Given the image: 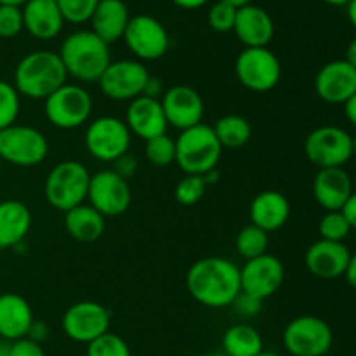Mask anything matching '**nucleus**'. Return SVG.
Returning a JSON list of instances; mask_svg holds the SVG:
<instances>
[{"label": "nucleus", "mask_w": 356, "mask_h": 356, "mask_svg": "<svg viewBox=\"0 0 356 356\" xmlns=\"http://www.w3.org/2000/svg\"><path fill=\"white\" fill-rule=\"evenodd\" d=\"M344 59H346V61L350 63V65L353 66V68H356V37L350 42V45H348L346 58H344Z\"/></svg>", "instance_id": "nucleus-49"}, {"label": "nucleus", "mask_w": 356, "mask_h": 356, "mask_svg": "<svg viewBox=\"0 0 356 356\" xmlns=\"http://www.w3.org/2000/svg\"><path fill=\"white\" fill-rule=\"evenodd\" d=\"M21 111V96L14 83L0 80V131L16 124Z\"/></svg>", "instance_id": "nucleus-33"}, {"label": "nucleus", "mask_w": 356, "mask_h": 356, "mask_svg": "<svg viewBox=\"0 0 356 356\" xmlns=\"http://www.w3.org/2000/svg\"><path fill=\"white\" fill-rule=\"evenodd\" d=\"M111 315L106 306L96 301H80L70 306L61 320L66 337L80 344H89L110 332Z\"/></svg>", "instance_id": "nucleus-15"}, {"label": "nucleus", "mask_w": 356, "mask_h": 356, "mask_svg": "<svg viewBox=\"0 0 356 356\" xmlns=\"http://www.w3.org/2000/svg\"><path fill=\"white\" fill-rule=\"evenodd\" d=\"M221 2H226V3H229V6H233L238 9V7L247 6V3H252V0H221Z\"/></svg>", "instance_id": "nucleus-53"}, {"label": "nucleus", "mask_w": 356, "mask_h": 356, "mask_svg": "<svg viewBox=\"0 0 356 356\" xmlns=\"http://www.w3.org/2000/svg\"><path fill=\"white\" fill-rule=\"evenodd\" d=\"M174 6H177L179 9H186V10H195L204 7L209 0H170Z\"/></svg>", "instance_id": "nucleus-46"}, {"label": "nucleus", "mask_w": 356, "mask_h": 356, "mask_svg": "<svg viewBox=\"0 0 356 356\" xmlns=\"http://www.w3.org/2000/svg\"><path fill=\"white\" fill-rule=\"evenodd\" d=\"M92 110V96L80 83L66 82L44 101L45 118L61 131H73L89 124Z\"/></svg>", "instance_id": "nucleus-6"}, {"label": "nucleus", "mask_w": 356, "mask_h": 356, "mask_svg": "<svg viewBox=\"0 0 356 356\" xmlns=\"http://www.w3.org/2000/svg\"><path fill=\"white\" fill-rule=\"evenodd\" d=\"M316 96L329 104H344L356 94V68L346 59H336L318 70L315 76Z\"/></svg>", "instance_id": "nucleus-18"}, {"label": "nucleus", "mask_w": 356, "mask_h": 356, "mask_svg": "<svg viewBox=\"0 0 356 356\" xmlns=\"http://www.w3.org/2000/svg\"><path fill=\"white\" fill-rule=\"evenodd\" d=\"M212 356H228L226 353H216V355H212Z\"/></svg>", "instance_id": "nucleus-58"}, {"label": "nucleus", "mask_w": 356, "mask_h": 356, "mask_svg": "<svg viewBox=\"0 0 356 356\" xmlns=\"http://www.w3.org/2000/svg\"><path fill=\"white\" fill-rule=\"evenodd\" d=\"M125 124L131 134L143 141L167 134V129H169L160 99H153L148 96H139L129 103L127 111H125Z\"/></svg>", "instance_id": "nucleus-20"}, {"label": "nucleus", "mask_w": 356, "mask_h": 356, "mask_svg": "<svg viewBox=\"0 0 356 356\" xmlns=\"http://www.w3.org/2000/svg\"><path fill=\"white\" fill-rule=\"evenodd\" d=\"M353 193L351 177L343 167L318 169L313 181V197L325 212L341 211Z\"/></svg>", "instance_id": "nucleus-22"}, {"label": "nucleus", "mask_w": 356, "mask_h": 356, "mask_svg": "<svg viewBox=\"0 0 356 356\" xmlns=\"http://www.w3.org/2000/svg\"><path fill=\"white\" fill-rule=\"evenodd\" d=\"M353 136L337 125L313 129L305 139L306 159L318 169L343 167L353 159Z\"/></svg>", "instance_id": "nucleus-11"}, {"label": "nucleus", "mask_w": 356, "mask_h": 356, "mask_svg": "<svg viewBox=\"0 0 356 356\" xmlns=\"http://www.w3.org/2000/svg\"><path fill=\"white\" fill-rule=\"evenodd\" d=\"M90 172L76 160H63L49 170L44 183L45 200L56 211L68 212L86 204Z\"/></svg>", "instance_id": "nucleus-5"}, {"label": "nucleus", "mask_w": 356, "mask_h": 356, "mask_svg": "<svg viewBox=\"0 0 356 356\" xmlns=\"http://www.w3.org/2000/svg\"><path fill=\"white\" fill-rule=\"evenodd\" d=\"M198 356H202V355H198Z\"/></svg>", "instance_id": "nucleus-59"}, {"label": "nucleus", "mask_w": 356, "mask_h": 356, "mask_svg": "<svg viewBox=\"0 0 356 356\" xmlns=\"http://www.w3.org/2000/svg\"><path fill=\"white\" fill-rule=\"evenodd\" d=\"M346 9H348V19H350V23L356 28V0H351V2L346 6Z\"/></svg>", "instance_id": "nucleus-51"}, {"label": "nucleus", "mask_w": 356, "mask_h": 356, "mask_svg": "<svg viewBox=\"0 0 356 356\" xmlns=\"http://www.w3.org/2000/svg\"><path fill=\"white\" fill-rule=\"evenodd\" d=\"M49 155V141L37 127L14 124L0 131V160L14 167L40 165Z\"/></svg>", "instance_id": "nucleus-8"}, {"label": "nucleus", "mask_w": 356, "mask_h": 356, "mask_svg": "<svg viewBox=\"0 0 356 356\" xmlns=\"http://www.w3.org/2000/svg\"><path fill=\"white\" fill-rule=\"evenodd\" d=\"M222 156V146L219 145L211 125L204 122L195 127L181 131L176 139V163L184 174L204 176L209 170L218 169Z\"/></svg>", "instance_id": "nucleus-4"}, {"label": "nucleus", "mask_w": 356, "mask_h": 356, "mask_svg": "<svg viewBox=\"0 0 356 356\" xmlns=\"http://www.w3.org/2000/svg\"><path fill=\"white\" fill-rule=\"evenodd\" d=\"M204 181H205V184H207V186H211V184H216L219 181V177H221V172H219V169H212V170H209L207 174H204Z\"/></svg>", "instance_id": "nucleus-50"}, {"label": "nucleus", "mask_w": 356, "mask_h": 356, "mask_svg": "<svg viewBox=\"0 0 356 356\" xmlns=\"http://www.w3.org/2000/svg\"><path fill=\"white\" fill-rule=\"evenodd\" d=\"M235 75L250 92H270L280 83V59L268 47H245L235 61Z\"/></svg>", "instance_id": "nucleus-10"}, {"label": "nucleus", "mask_w": 356, "mask_h": 356, "mask_svg": "<svg viewBox=\"0 0 356 356\" xmlns=\"http://www.w3.org/2000/svg\"><path fill=\"white\" fill-rule=\"evenodd\" d=\"M149 72L145 63L138 59H118L111 61L97 80V86L103 96L111 101H129L143 96Z\"/></svg>", "instance_id": "nucleus-12"}, {"label": "nucleus", "mask_w": 356, "mask_h": 356, "mask_svg": "<svg viewBox=\"0 0 356 356\" xmlns=\"http://www.w3.org/2000/svg\"><path fill=\"white\" fill-rule=\"evenodd\" d=\"M59 58L68 76L82 83H97L111 63V51L92 30H79L63 40Z\"/></svg>", "instance_id": "nucleus-2"}, {"label": "nucleus", "mask_w": 356, "mask_h": 356, "mask_svg": "<svg viewBox=\"0 0 356 356\" xmlns=\"http://www.w3.org/2000/svg\"><path fill=\"white\" fill-rule=\"evenodd\" d=\"M23 30V9L17 6H0V38H14Z\"/></svg>", "instance_id": "nucleus-39"}, {"label": "nucleus", "mask_w": 356, "mask_h": 356, "mask_svg": "<svg viewBox=\"0 0 356 356\" xmlns=\"http://www.w3.org/2000/svg\"><path fill=\"white\" fill-rule=\"evenodd\" d=\"M124 42L138 61H156L163 58L170 47L167 28L149 14L131 16L124 33Z\"/></svg>", "instance_id": "nucleus-13"}, {"label": "nucleus", "mask_w": 356, "mask_h": 356, "mask_svg": "<svg viewBox=\"0 0 356 356\" xmlns=\"http://www.w3.org/2000/svg\"><path fill=\"white\" fill-rule=\"evenodd\" d=\"M21 9L24 30L37 40H52L65 26V19L56 0H28Z\"/></svg>", "instance_id": "nucleus-24"}, {"label": "nucleus", "mask_w": 356, "mask_h": 356, "mask_svg": "<svg viewBox=\"0 0 356 356\" xmlns=\"http://www.w3.org/2000/svg\"><path fill=\"white\" fill-rule=\"evenodd\" d=\"M30 228L31 212L24 202H0V250L21 245Z\"/></svg>", "instance_id": "nucleus-27"}, {"label": "nucleus", "mask_w": 356, "mask_h": 356, "mask_svg": "<svg viewBox=\"0 0 356 356\" xmlns=\"http://www.w3.org/2000/svg\"><path fill=\"white\" fill-rule=\"evenodd\" d=\"M282 343L291 356H325L334 344V332L320 316L301 315L287 323Z\"/></svg>", "instance_id": "nucleus-9"}, {"label": "nucleus", "mask_w": 356, "mask_h": 356, "mask_svg": "<svg viewBox=\"0 0 356 356\" xmlns=\"http://www.w3.org/2000/svg\"><path fill=\"white\" fill-rule=\"evenodd\" d=\"M0 356H10V343L0 339Z\"/></svg>", "instance_id": "nucleus-52"}, {"label": "nucleus", "mask_w": 356, "mask_h": 356, "mask_svg": "<svg viewBox=\"0 0 356 356\" xmlns=\"http://www.w3.org/2000/svg\"><path fill=\"white\" fill-rule=\"evenodd\" d=\"M341 212L344 214V218H346V221L350 222L351 226V232H356V191L351 193V197L348 198V202L344 204V207L341 209Z\"/></svg>", "instance_id": "nucleus-45"}, {"label": "nucleus", "mask_w": 356, "mask_h": 356, "mask_svg": "<svg viewBox=\"0 0 356 356\" xmlns=\"http://www.w3.org/2000/svg\"><path fill=\"white\" fill-rule=\"evenodd\" d=\"M344 277H346L348 284H350L351 287H353L356 291V252L351 254L350 263H348V268H346V273H344Z\"/></svg>", "instance_id": "nucleus-47"}, {"label": "nucleus", "mask_w": 356, "mask_h": 356, "mask_svg": "<svg viewBox=\"0 0 356 356\" xmlns=\"http://www.w3.org/2000/svg\"><path fill=\"white\" fill-rule=\"evenodd\" d=\"M212 131H214L222 149L243 148L250 141V138H252V125H250V122L245 117H242V115L235 113L218 118L216 124L212 125Z\"/></svg>", "instance_id": "nucleus-30"}, {"label": "nucleus", "mask_w": 356, "mask_h": 356, "mask_svg": "<svg viewBox=\"0 0 356 356\" xmlns=\"http://www.w3.org/2000/svg\"><path fill=\"white\" fill-rule=\"evenodd\" d=\"M284 263L271 254H264L256 259L245 261V264L240 268L242 292H247V294L254 296L261 301L277 294L284 284Z\"/></svg>", "instance_id": "nucleus-16"}, {"label": "nucleus", "mask_w": 356, "mask_h": 356, "mask_svg": "<svg viewBox=\"0 0 356 356\" xmlns=\"http://www.w3.org/2000/svg\"><path fill=\"white\" fill-rule=\"evenodd\" d=\"M233 31L243 47H268L275 37V21L266 9L247 3L236 9Z\"/></svg>", "instance_id": "nucleus-21"}, {"label": "nucleus", "mask_w": 356, "mask_h": 356, "mask_svg": "<svg viewBox=\"0 0 356 356\" xmlns=\"http://www.w3.org/2000/svg\"><path fill=\"white\" fill-rule=\"evenodd\" d=\"M207 19L214 31H218V33H229V31H233V26H235L236 7L218 0V2L209 9Z\"/></svg>", "instance_id": "nucleus-38"}, {"label": "nucleus", "mask_w": 356, "mask_h": 356, "mask_svg": "<svg viewBox=\"0 0 356 356\" xmlns=\"http://www.w3.org/2000/svg\"><path fill=\"white\" fill-rule=\"evenodd\" d=\"M205 190H207V184H205L204 177L186 174L174 188V197L181 205L191 207L204 198Z\"/></svg>", "instance_id": "nucleus-36"}, {"label": "nucleus", "mask_w": 356, "mask_h": 356, "mask_svg": "<svg viewBox=\"0 0 356 356\" xmlns=\"http://www.w3.org/2000/svg\"><path fill=\"white\" fill-rule=\"evenodd\" d=\"M145 156L153 167H169L176 163V139L162 134L145 141Z\"/></svg>", "instance_id": "nucleus-32"}, {"label": "nucleus", "mask_w": 356, "mask_h": 356, "mask_svg": "<svg viewBox=\"0 0 356 356\" xmlns=\"http://www.w3.org/2000/svg\"><path fill=\"white\" fill-rule=\"evenodd\" d=\"M186 289L191 298L205 308H228L242 292L240 268L226 257L198 259L188 270Z\"/></svg>", "instance_id": "nucleus-1"}, {"label": "nucleus", "mask_w": 356, "mask_h": 356, "mask_svg": "<svg viewBox=\"0 0 356 356\" xmlns=\"http://www.w3.org/2000/svg\"><path fill=\"white\" fill-rule=\"evenodd\" d=\"M344 115L350 120V124H353L356 127V94L348 103H344Z\"/></svg>", "instance_id": "nucleus-48"}, {"label": "nucleus", "mask_w": 356, "mask_h": 356, "mask_svg": "<svg viewBox=\"0 0 356 356\" xmlns=\"http://www.w3.org/2000/svg\"><path fill=\"white\" fill-rule=\"evenodd\" d=\"M249 218L250 225L264 229L266 233L278 232L291 218V202L277 190L261 191L250 202Z\"/></svg>", "instance_id": "nucleus-23"}, {"label": "nucleus", "mask_w": 356, "mask_h": 356, "mask_svg": "<svg viewBox=\"0 0 356 356\" xmlns=\"http://www.w3.org/2000/svg\"><path fill=\"white\" fill-rule=\"evenodd\" d=\"M68 82V73L58 52L33 51L19 59L14 70V87L21 97L45 101Z\"/></svg>", "instance_id": "nucleus-3"}, {"label": "nucleus", "mask_w": 356, "mask_h": 356, "mask_svg": "<svg viewBox=\"0 0 356 356\" xmlns=\"http://www.w3.org/2000/svg\"><path fill=\"white\" fill-rule=\"evenodd\" d=\"M83 143L92 159L104 163H113L122 155L129 153L132 134L125 120L113 115H104L87 124Z\"/></svg>", "instance_id": "nucleus-7"}, {"label": "nucleus", "mask_w": 356, "mask_h": 356, "mask_svg": "<svg viewBox=\"0 0 356 356\" xmlns=\"http://www.w3.org/2000/svg\"><path fill=\"white\" fill-rule=\"evenodd\" d=\"M65 23L83 24L90 21L99 0H56Z\"/></svg>", "instance_id": "nucleus-37"}, {"label": "nucleus", "mask_w": 356, "mask_h": 356, "mask_svg": "<svg viewBox=\"0 0 356 356\" xmlns=\"http://www.w3.org/2000/svg\"><path fill=\"white\" fill-rule=\"evenodd\" d=\"M318 233L322 240L329 242H344L350 236L351 226L346 221L344 214L341 211H330L323 214V218L318 222Z\"/></svg>", "instance_id": "nucleus-34"}, {"label": "nucleus", "mask_w": 356, "mask_h": 356, "mask_svg": "<svg viewBox=\"0 0 356 356\" xmlns=\"http://www.w3.org/2000/svg\"><path fill=\"white\" fill-rule=\"evenodd\" d=\"M138 169H139L138 159H136L134 155H131V153H125V155H122L120 159L115 160L113 167H111V170L117 172L118 176L125 181L132 179V177L136 176V172H138Z\"/></svg>", "instance_id": "nucleus-41"}, {"label": "nucleus", "mask_w": 356, "mask_h": 356, "mask_svg": "<svg viewBox=\"0 0 356 356\" xmlns=\"http://www.w3.org/2000/svg\"><path fill=\"white\" fill-rule=\"evenodd\" d=\"M351 252L344 242L322 240L312 243L305 254V264L309 273L322 280H336L344 277Z\"/></svg>", "instance_id": "nucleus-19"}, {"label": "nucleus", "mask_w": 356, "mask_h": 356, "mask_svg": "<svg viewBox=\"0 0 356 356\" xmlns=\"http://www.w3.org/2000/svg\"><path fill=\"white\" fill-rule=\"evenodd\" d=\"M323 2L329 3V6H348L351 0H323Z\"/></svg>", "instance_id": "nucleus-55"}, {"label": "nucleus", "mask_w": 356, "mask_h": 356, "mask_svg": "<svg viewBox=\"0 0 356 356\" xmlns=\"http://www.w3.org/2000/svg\"><path fill=\"white\" fill-rule=\"evenodd\" d=\"M10 356H45L42 344L23 337L10 343Z\"/></svg>", "instance_id": "nucleus-42"}, {"label": "nucleus", "mask_w": 356, "mask_h": 356, "mask_svg": "<svg viewBox=\"0 0 356 356\" xmlns=\"http://www.w3.org/2000/svg\"><path fill=\"white\" fill-rule=\"evenodd\" d=\"M169 127L186 131L204 122L205 103L190 86H172L160 97Z\"/></svg>", "instance_id": "nucleus-17"}, {"label": "nucleus", "mask_w": 356, "mask_h": 356, "mask_svg": "<svg viewBox=\"0 0 356 356\" xmlns=\"http://www.w3.org/2000/svg\"><path fill=\"white\" fill-rule=\"evenodd\" d=\"M65 228L76 242L92 243L103 236L106 229V218L89 204H82L65 212Z\"/></svg>", "instance_id": "nucleus-28"}, {"label": "nucleus", "mask_w": 356, "mask_h": 356, "mask_svg": "<svg viewBox=\"0 0 356 356\" xmlns=\"http://www.w3.org/2000/svg\"><path fill=\"white\" fill-rule=\"evenodd\" d=\"M268 247H270V233L254 225L243 226L236 235L235 249L238 256L245 261L268 254Z\"/></svg>", "instance_id": "nucleus-31"}, {"label": "nucleus", "mask_w": 356, "mask_h": 356, "mask_svg": "<svg viewBox=\"0 0 356 356\" xmlns=\"http://www.w3.org/2000/svg\"><path fill=\"white\" fill-rule=\"evenodd\" d=\"M86 356H132L131 348L122 339L120 336L113 332H106L101 337L94 339L87 344Z\"/></svg>", "instance_id": "nucleus-35"}, {"label": "nucleus", "mask_w": 356, "mask_h": 356, "mask_svg": "<svg viewBox=\"0 0 356 356\" xmlns=\"http://www.w3.org/2000/svg\"><path fill=\"white\" fill-rule=\"evenodd\" d=\"M33 320V309L23 296L14 292L0 294V339L9 343L23 339Z\"/></svg>", "instance_id": "nucleus-25"}, {"label": "nucleus", "mask_w": 356, "mask_h": 356, "mask_svg": "<svg viewBox=\"0 0 356 356\" xmlns=\"http://www.w3.org/2000/svg\"><path fill=\"white\" fill-rule=\"evenodd\" d=\"M26 2H28V0H0V6H17V7H21V6H24Z\"/></svg>", "instance_id": "nucleus-54"}, {"label": "nucleus", "mask_w": 356, "mask_h": 356, "mask_svg": "<svg viewBox=\"0 0 356 356\" xmlns=\"http://www.w3.org/2000/svg\"><path fill=\"white\" fill-rule=\"evenodd\" d=\"M263 351V337L249 323H235L222 334V353L228 356H257Z\"/></svg>", "instance_id": "nucleus-29"}, {"label": "nucleus", "mask_w": 356, "mask_h": 356, "mask_svg": "<svg viewBox=\"0 0 356 356\" xmlns=\"http://www.w3.org/2000/svg\"><path fill=\"white\" fill-rule=\"evenodd\" d=\"M257 356H280V355H277V353H270V351H263V353L257 355Z\"/></svg>", "instance_id": "nucleus-57"}, {"label": "nucleus", "mask_w": 356, "mask_h": 356, "mask_svg": "<svg viewBox=\"0 0 356 356\" xmlns=\"http://www.w3.org/2000/svg\"><path fill=\"white\" fill-rule=\"evenodd\" d=\"M87 202L104 218H117L131 207V184L111 169L97 170L90 174Z\"/></svg>", "instance_id": "nucleus-14"}, {"label": "nucleus", "mask_w": 356, "mask_h": 356, "mask_svg": "<svg viewBox=\"0 0 356 356\" xmlns=\"http://www.w3.org/2000/svg\"><path fill=\"white\" fill-rule=\"evenodd\" d=\"M129 21H131V14L124 0H99L89 23L92 26L90 30L101 40L111 45L124 38Z\"/></svg>", "instance_id": "nucleus-26"}, {"label": "nucleus", "mask_w": 356, "mask_h": 356, "mask_svg": "<svg viewBox=\"0 0 356 356\" xmlns=\"http://www.w3.org/2000/svg\"><path fill=\"white\" fill-rule=\"evenodd\" d=\"M49 334H51V330H49V325L45 322H42V320H33V323H31L30 330H28L26 337L28 339L35 341V343L42 344L44 341L49 339Z\"/></svg>", "instance_id": "nucleus-43"}, {"label": "nucleus", "mask_w": 356, "mask_h": 356, "mask_svg": "<svg viewBox=\"0 0 356 356\" xmlns=\"http://www.w3.org/2000/svg\"><path fill=\"white\" fill-rule=\"evenodd\" d=\"M163 86H162V80L156 79V76H149V80L146 82V87H145V92H143V96H148V97H153V99H160V97L163 96Z\"/></svg>", "instance_id": "nucleus-44"}, {"label": "nucleus", "mask_w": 356, "mask_h": 356, "mask_svg": "<svg viewBox=\"0 0 356 356\" xmlns=\"http://www.w3.org/2000/svg\"><path fill=\"white\" fill-rule=\"evenodd\" d=\"M351 153H353V159H356V136H353V146H351Z\"/></svg>", "instance_id": "nucleus-56"}, {"label": "nucleus", "mask_w": 356, "mask_h": 356, "mask_svg": "<svg viewBox=\"0 0 356 356\" xmlns=\"http://www.w3.org/2000/svg\"><path fill=\"white\" fill-rule=\"evenodd\" d=\"M232 308L235 309V313L242 318H254L261 313L263 309V301L254 296L247 294V292H240L235 298V301L232 302Z\"/></svg>", "instance_id": "nucleus-40"}]
</instances>
